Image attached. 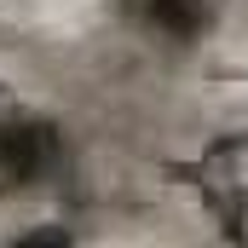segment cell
I'll list each match as a JSON object with an SVG mask.
<instances>
[{
	"label": "cell",
	"mask_w": 248,
	"mask_h": 248,
	"mask_svg": "<svg viewBox=\"0 0 248 248\" xmlns=\"http://www.w3.org/2000/svg\"><path fill=\"white\" fill-rule=\"evenodd\" d=\"M63 168V133L52 127L46 110L0 87V202L29 196Z\"/></svg>",
	"instance_id": "cell-1"
},
{
	"label": "cell",
	"mask_w": 248,
	"mask_h": 248,
	"mask_svg": "<svg viewBox=\"0 0 248 248\" xmlns=\"http://www.w3.org/2000/svg\"><path fill=\"white\" fill-rule=\"evenodd\" d=\"M185 179L196 185V196L208 202V214L219 219L225 237L248 243V139H219L208 144L196 162L185 168Z\"/></svg>",
	"instance_id": "cell-2"
},
{
	"label": "cell",
	"mask_w": 248,
	"mask_h": 248,
	"mask_svg": "<svg viewBox=\"0 0 248 248\" xmlns=\"http://www.w3.org/2000/svg\"><path fill=\"white\" fill-rule=\"evenodd\" d=\"M139 12L156 35H173V41H196L208 29V0H144Z\"/></svg>",
	"instance_id": "cell-3"
}]
</instances>
